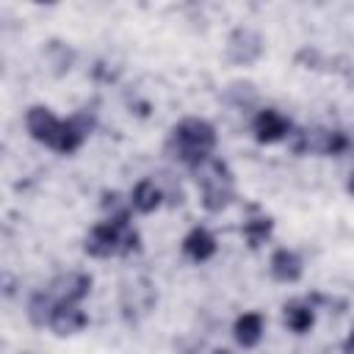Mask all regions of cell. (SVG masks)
Masks as SVG:
<instances>
[{"instance_id": "52a82bcc", "label": "cell", "mask_w": 354, "mask_h": 354, "mask_svg": "<svg viewBox=\"0 0 354 354\" xmlns=\"http://www.w3.org/2000/svg\"><path fill=\"white\" fill-rule=\"evenodd\" d=\"M254 136H257V141H263V144L279 141V138L290 136V122H288L282 113L271 111V108H268V111H260L257 119H254Z\"/></svg>"}, {"instance_id": "3957f363", "label": "cell", "mask_w": 354, "mask_h": 354, "mask_svg": "<svg viewBox=\"0 0 354 354\" xmlns=\"http://www.w3.org/2000/svg\"><path fill=\"white\" fill-rule=\"evenodd\" d=\"M25 122H28V130H30V136H33L36 141H41V144L58 149V144H61V133H64V122L55 119V113H53L50 108H44V105L30 108Z\"/></svg>"}, {"instance_id": "2e32d148", "label": "cell", "mask_w": 354, "mask_h": 354, "mask_svg": "<svg viewBox=\"0 0 354 354\" xmlns=\"http://www.w3.org/2000/svg\"><path fill=\"white\" fill-rule=\"evenodd\" d=\"M343 354H354V332L348 335V340H346V346H343Z\"/></svg>"}, {"instance_id": "5b68a950", "label": "cell", "mask_w": 354, "mask_h": 354, "mask_svg": "<svg viewBox=\"0 0 354 354\" xmlns=\"http://www.w3.org/2000/svg\"><path fill=\"white\" fill-rule=\"evenodd\" d=\"M91 288V277L88 274H80V271H69L64 277H58L53 285H50V296L58 301V304H77Z\"/></svg>"}, {"instance_id": "ac0fdd59", "label": "cell", "mask_w": 354, "mask_h": 354, "mask_svg": "<svg viewBox=\"0 0 354 354\" xmlns=\"http://www.w3.org/2000/svg\"><path fill=\"white\" fill-rule=\"evenodd\" d=\"M213 354H230V351H224V348H221V351H213Z\"/></svg>"}, {"instance_id": "e0dca14e", "label": "cell", "mask_w": 354, "mask_h": 354, "mask_svg": "<svg viewBox=\"0 0 354 354\" xmlns=\"http://www.w3.org/2000/svg\"><path fill=\"white\" fill-rule=\"evenodd\" d=\"M348 191H351V194H354V171H351V174H348Z\"/></svg>"}, {"instance_id": "5bb4252c", "label": "cell", "mask_w": 354, "mask_h": 354, "mask_svg": "<svg viewBox=\"0 0 354 354\" xmlns=\"http://www.w3.org/2000/svg\"><path fill=\"white\" fill-rule=\"evenodd\" d=\"M285 324L293 329V332H307L313 326V307L310 304H301V301H293V304H285Z\"/></svg>"}, {"instance_id": "8992f818", "label": "cell", "mask_w": 354, "mask_h": 354, "mask_svg": "<svg viewBox=\"0 0 354 354\" xmlns=\"http://www.w3.org/2000/svg\"><path fill=\"white\" fill-rule=\"evenodd\" d=\"M263 53V39L249 30V28H241L230 36V44H227V55L235 61V64H252L257 55Z\"/></svg>"}, {"instance_id": "6da1fadb", "label": "cell", "mask_w": 354, "mask_h": 354, "mask_svg": "<svg viewBox=\"0 0 354 354\" xmlns=\"http://www.w3.org/2000/svg\"><path fill=\"white\" fill-rule=\"evenodd\" d=\"M213 147H216V130L205 119H183L180 124L171 127L166 141V149L171 152V158L188 166H196L199 160L210 158Z\"/></svg>"}, {"instance_id": "9a60e30c", "label": "cell", "mask_w": 354, "mask_h": 354, "mask_svg": "<svg viewBox=\"0 0 354 354\" xmlns=\"http://www.w3.org/2000/svg\"><path fill=\"white\" fill-rule=\"evenodd\" d=\"M268 232H271V218H268V216L252 218V221L243 224V235H246L249 246H260V243L268 238Z\"/></svg>"}, {"instance_id": "7a4b0ae2", "label": "cell", "mask_w": 354, "mask_h": 354, "mask_svg": "<svg viewBox=\"0 0 354 354\" xmlns=\"http://www.w3.org/2000/svg\"><path fill=\"white\" fill-rule=\"evenodd\" d=\"M191 169H194L196 183L202 185V205L207 210H224L235 194L232 191V171L227 169V163L210 155Z\"/></svg>"}, {"instance_id": "4fadbf2b", "label": "cell", "mask_w": 354, "mask_h": 354, "mask_svg": "<svg viewBox=\"0 0 354 354\" xmlns=\"http://www.w3.org/2000/svg\"><path fill=\"white\" fill-rule=\"evenodd\" d=\"M55 307H58V301L50 296V290H47V293H36V296L30 299V304H28V318H30V324H36V326L50 324Z\"/></svg>"}, {"instance_id": "ba28073f", "label": "cell", "mask_w": 354, "mask_h": 354, "mask_svg": "<svg viewBox=\"0 0 354 354\" xmlns=\"http://www.w3.org/2000/svg\"><path fill=\"white\" fill-rule=\"evenodd\" d=\"M50 326H53L55 335H75L86 326V313L77 304H58L55 313H53Z\"/></svg>"}, {"instance_id": "8fae6325", "label": "cell", "mask_w": 354, "mask_h": 354, "mask_svg": "<svg viewBox=\"0 0 354 354\" xmlns=\"http://www.w3.org/2000/svg\"><path fill=\"white\" fill-rule=\"evenodd\" d=\"M163 202V191L155 185V180H141L133 191V207L141 210V213H152L158 210Z\"/></svg>"}, {"instance_id": "9c48e42d", "label": "cell", "mask_w": 354, "mask_h": 354, "mask_svg": "<svg viewBox=\"0 0 354 354\" xmlns=\"http://www.w3.org/2000/svg\"><path fill=\"white\" fill-rule=\"evenodd\" d=\"M183 249H185V254H188V257H194L196 263H202V260L213 257V252H216V238H213L207 230L196 227V230H191V232L185 235Z\"/></svg>"}, {"instance_id": "7c38bea8", "label": "cell", "mask_w": 354, "mask_h": 354, "mask_svg": "<svg viewBox=\"0 0 354 354\" xmlns=\"http://www.w3.org/2000/svg\"><path fill=\"white\" fill-rule=\"evenodd\" d=\"M260 335H263V318H260L257 313H243V315L235 321V340H238L243 348L254 346V343L260 340Z\"/></svg>"}, {"instance_id": "277c9868", "label": "cell", "mask_w": 354, "mask_h": 354, "mask_svg": "<svg viewBox=\"0 0 354 354\" xmlns=\"http://www.w3.org/2000/svg\"><path fill=\"white\" fill-rule=\"evenodd\" d=\"M122 224H127V221H102V224L91 227L88 235H86V241H83V249H86L91 257H111V254H119Z\"/></svg>"}, {"instance_id": "30bf717a", "label": "cell", "mask_w": 354, "mask_h": 354, "mask_svg": "<svg viewBox=\"0 0 354 354\" xmlns=\"http://www.w3.org/2000/svg\"><path fill=\"white\" fill-rule=\"evenodd\" d=\"M271 274H274L279 282H296V279L301 277V260H299L293 252L279 249V252H274V257H271Z\"/></svg>"}]
</instances>
